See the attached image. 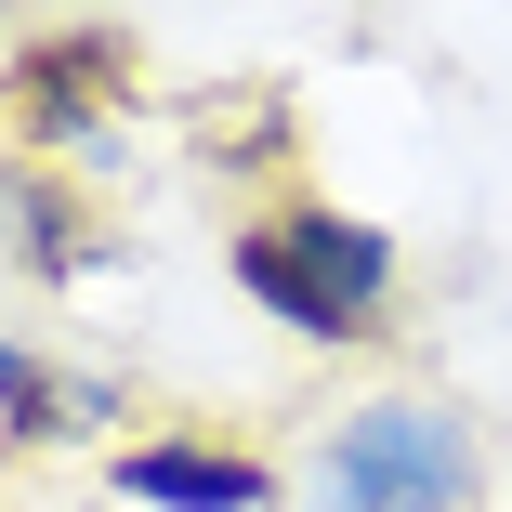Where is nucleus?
I'll return each mask as SVG.
<instances>
[{"label": "nucleus", "mask_w": 512, "mask_h": 512, "mask_svg": "<svg viewBox=\"0 0 512 512\" xmlns=\"http://www.w3.org/2000/svg\"><path fill=\"white\" fill-rule=\"evenodd\" d=\"M106 92H119V40H106V27H79V40H40V53L14 66V106H27V132H40V145H79Z\"/></svg>", "instance_id": "f03ea898"}, {"label": "nucleus", "mask_w": 512, "mask_h": 512, "mask_svg": "<svg viewBox=\"0 0 512 512\" xmlns=\"http://www.w3.org/2000/svg\"><path fill=\"white\" fill-rule=\"evenodd\" d=\"M237 276H250V302H263L276 329H302V342H368V316H342V302L302 276V250H289L276 224H250V237H237Z\"/></svg>", "instance_id": "39448f33"}, {"label": "nucleus", "mask_w": 512, "mask_h": 512, "mask_svg": "<svg viewBox=\"0 0 512 512\" xmlns=\"http://www.w3.org/2000/svg\"><path fill=\"white\" fill-rule=\"evenodd\" d=\"M119 486H132V499H158V512H263V499H276L237 447H132V460H119Z\"/></svg>", "instance_id": "7ed1b4c3"}, {"label": "nucleus", "mask_w": 512, "mask_h": 512, "mask_svg": "<svg viewBox=\"0 0 512 512\" xmlns=\"http://www.w3.org/2000/svg\"><path fill=\"white\" fill-rule=\"evenodd\" d=\"M0 407H14V434H79V421H106V394H53L40 355L0 342Z\"/></svg>", "instance_id": "423d86ee"}, {"label": "nucleus", "mask_w": 512, "mask_h": 512, "mask_svg": "<svg viewBox=\"0 0 512 512\" xmlns=\"http://www.w3.org/2000/svg\"><path fill=\"white\" fill-rule=\"evenodd\" d=\"M473 473L460 421H434V407H355V421L329 434V512H447Z\"/></svg>", "instance_id": "f257e3e1"}, {"label": "nucleus", "mask_w": 512, "mask_h": 512, "mask_svg": "<svg viewBox=\"0 0 512 512\" xmlns=\"http://www.w3.org/2000/svg\"><path fill=\"white\" fill-rule=\"evenodd\" d=\"M14 237L40 250V276H92V263H106V237H79L66 197H40V184H14Z\"/></svg>", "instance_id": "0eeeda50"}, {"label": "nucleus", "mask_w": 512, "mask_h": 512, "mask_svg": "<svg viewBox=\"0 0 512 512\" xmlns=\"http://www.w3.org/2000/svg\"><path fill=\"white\" fill-rule=\"evenodd\" d=\"M289 250H302V276H316L342 316H368V302L394 289V237L381 224H355V211H302V224H276Z\"/></svg>", "instance_id": "20e7f679"}]
</instances>
